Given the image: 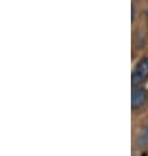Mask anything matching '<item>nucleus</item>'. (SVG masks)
Listing matches in <instances>:
<instances>
[{
	"mask_svg": "<svg viewBox=\"0 0 148 156\" xmlns=\"http://www.w3.org/2000/svg\"><path fill=\"white\" fill-rule=\"evenodd\" d=\"M148 82V56L142 57L136 62L131 76L132 86H143Z\"/></svg>",
	"mask_w": 148,
	"mask_h": 156,
	"instance_id": "1",
	"label": "nucleus"
},
{
	"mask_svg": "<svg viewBox=\"0 0 148 156\" xmlns=\"http://www.w3.org/2000/svg\"><path fill=\"white\" fill-rule=\"evenodd\" d=\"M144 15H146V20L148 21V8L146 9V12H144Z\"/></svg>",
	"mask_w": 148,
	"mask_h": 156,
	"instance_id": "4",
	"label": "nucleus"
},
{
	"mask_svg": "<svg viewBox=\"0 0 148 156\" xmlns=\"http://www.w3.org/2000/svg\"><path fill=\"white\" fill-rule=\"evenodd\" d=\"M148 102V91L143 86H132L131 91V107L134 111L142 110Z\"/></svg>",
	"mask_w": 148,
	"mask_h": 156,
	"instance_id": "2",
	"label": "nucleus"
},
{
	"mask_svg": "<svg viewBox=\"0 0 148 156\" xmlns=\"http://www.w3.org/2000/svg\"><path fill=\"white\" fill-rule=\"evenodd\" d=\"M135 148L136 150H146L148 148V124L142 128L135 139Z\"/></svg>",
	"mask_w": 148,
	"mask_h": 156,
	"instance_id": "3",
	"label": "nucleus"
}]
</instances>
